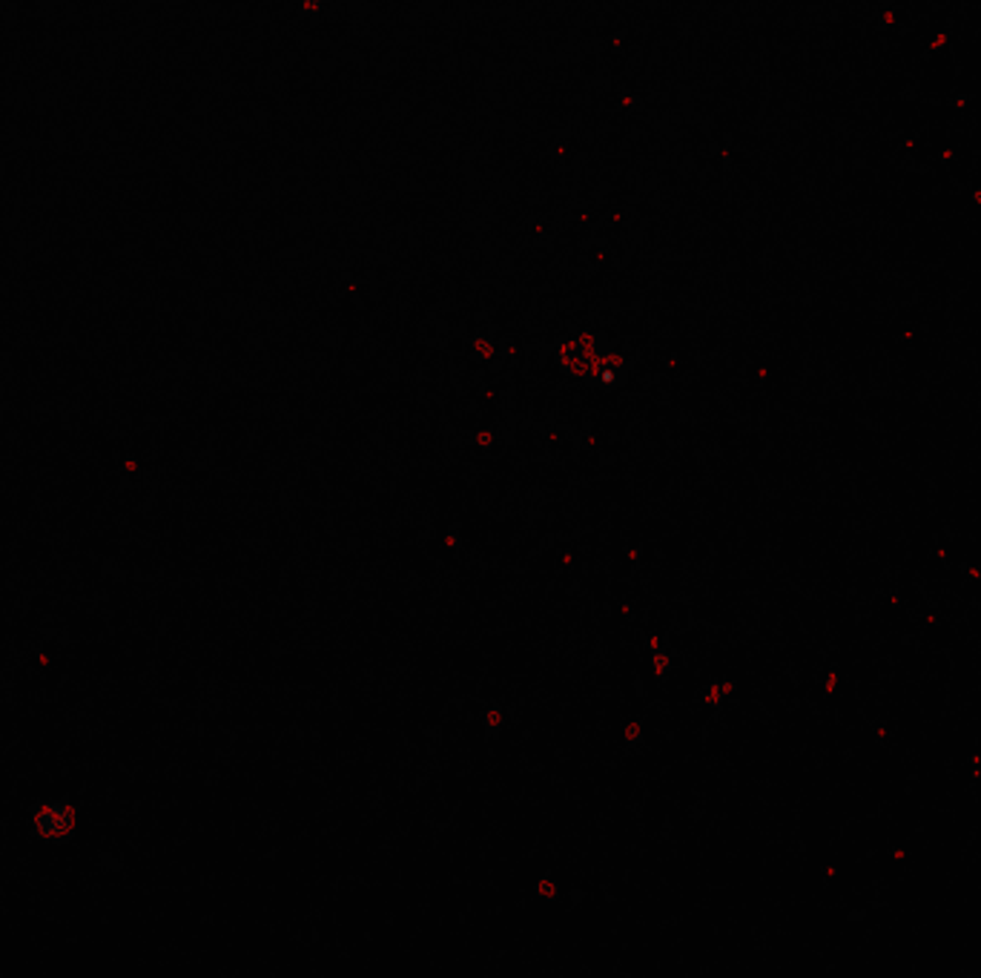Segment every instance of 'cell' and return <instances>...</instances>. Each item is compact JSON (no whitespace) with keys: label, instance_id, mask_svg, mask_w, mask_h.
<instances>
[{"label":"cell","instance_id":"1","mask_svg":"<svg viewBox=\"0 0 981 978\" xmlns=\"http://www.w3.org/2000/svg\"><path fill=\"white\" fill-rule=\"evenodd\" d=\"M32 823H35V832L41 835V838H49V841H61V838H69L72 835V827H75V812L69 804L63 801H49L44 806L35 809L32 815Z\"/></svg>","mask_w":981,"mask_h":978}]
</instances>
